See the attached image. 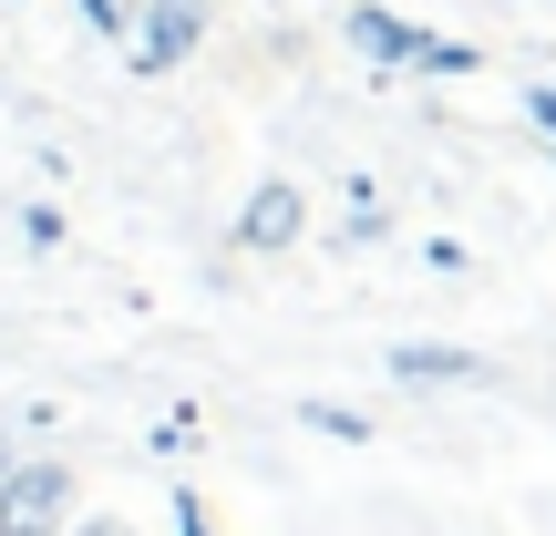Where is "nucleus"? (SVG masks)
<instances>
[{"label": "nucleus", "instance_id": "f257e3e1", "mask_svg": "<svg viewBox=\"0 0 556 536\" xmlns=\"http://www.w3.org/2000/svg\"><path fill=\"white\" fill-rule=\"evenodd\" d=\"M62 506H73V475L62 464H21L0 485V536H62Z\"/></svg>", "mask_w": 556, "mask_h": 536}, {"label": "nucleus", "instance_id": "39448f33", "mask_svg": "<svg viewBox=\"0 0 556 536\" xmlns=\"http://www.w3.org/2000/svg\"><path fill=\"white\" fill-rule=\"evenodd\" d=\"M526 114H536V135L556 145V83H536V94H526Z\"/></svg>", "mask_w": 556, "mask_h": 536}, {"label": "nucleus", "instance_id": "f03ea898", "mask_svg": "<svg viewBox=\"0 0 556 536\" xmlns=\"http://www.w3.org/2000/svg\"><path fill=\"white\" fill-rule=\"evenodd\" d=\"M392 372H402V382H475L484 361H475V351H433V340H413V351H392Z\"/></svg>", "mask_w": 556, "mask_h": 536}, {"label": "nucleus", "instance_id": "20e7f679", "mask_svg": "<svg viewBox=\"0 0 556 536\" xmlns=\"http://www.w3.org/2000/svg\"><path fill=\"white\" fill-rule=\"evenodd\" d=\"M309 423H319V434H340V444H361V434H371V423H361V413H340V402H309Z\"/></svg>", "mask_w": 556, "mask_h": 536}, {"label": "nucleus", "instance_id": "0eeeda50", "mask_svg": "<svg viewBox=\"0 0 556 536\" xmlns=\"http://www.w3.org/2000/svg\"><path fill=\"white\" fill-rule=\"evenodd\" d=\"M0 475H11V454H0Z\"/></svg>", "mask_w": 556, "mask_h": 536}, {"label": "nucleus", "instance_id": "423d86ee", "mask_svg": "<svg viewBox=\"0 0 556 536\" xmlns=\"http://www.w3.org/2000/svg\"><path fill=\"white\" fill-rule=\"evenodd\" d=\"M83 536H124V526H83Z\"/></svg>", "mask_w": 556, "mask_h": 536}, {"label": "nucleus", "instance_id": "7ed1b4c3", "mask_svg": "<svg viewBox=\"0 0 556 536\" xmlns=\"http://www.w3.org/2000/svg\"><path fill=\"white\" fill-rule=\"evenodd\" d=\"M289 227H299V207H289V186H268V207H258V217H248V238H289Z\"/></svg>", "mask_w": 556, "mask_h": 536}]
</instances>
